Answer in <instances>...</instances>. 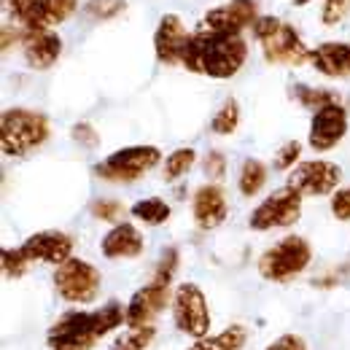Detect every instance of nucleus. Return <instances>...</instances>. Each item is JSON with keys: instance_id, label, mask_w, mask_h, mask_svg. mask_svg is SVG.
I'll return each mask as SVG.
<instances>
[{"instance_id": "f257e3e1", "label": "nucleus", "mask_w": 350, "mask_h": 350, "mask_svg": "<svg viewBox=\"0 0 350 350\" xmlns=\"http://www.w3.org/2000/svg\"><path fill=\"white\" fill-rule=\"evenodd\" d=\"M127 323V307L108 302L100 310H68L46 334L49 350H92L103 337Z\"/></svg>"}, {"instance_id": "f03ea898", "label": "nucleus", "mask_w": 350, "mask_h": 350, "mask_svg": "<svg viewBox=\"0 0 350 350\" xmlns=\"http://www.w3.org/2000/svg\"><path fill=\"white\" fill-rule=\"evenodd\" d=\"M245 59H248V44L243 36L213 33V30L200 27L186 46L180 65L191 73L224 81V79L237 76Z\"/></svg>"}, {"instance_id": "7ed1b4c3", "label": "nucleus", "mask_w": 350, "mask_h": 350, "mask_svg": "<svg viewBox=\"0 0 350 350\" xmlns=\"http://www.w3.org/2000/svg\"><path fill=\"white\" fill-rule=\"evenodd\" d=\"M49 140V119L30 108H5L0 116V146L5 157H27Z\"/></svg>"}, {"instance_id": "20e7f679", "label": "nucleus", "mask_w": 350, "mask_h": 350, "mask_svg": "<svg viewBox=\"0 0 350 350\" xmlns=\"http://www.w3.org/2000/svg\"><path fill=\"white\" fill-rule=\"evenodd\" d=\"M254 38L259 41L264 59L272 65H305L310 62V49L294 25L278 19V16H259L251 27Z\"/></svg>"}, {"instance_id": "39448f33", "label": "nucleus", "mask_w": 350, "mask_h": 350, "mask_svg": "<svg viewBox=\"0 0 350 350\" xmlns=\"http://www.w3.org/2000/svg\"><path fill=\"white\" fill-rule=\"evenodd\" d=\"M312 262V248L305 237L286 234L272 248H267L259 256V275L272 283H288L297 275H302Z\"/></svg>"}, {"instance_id": "423d86ee", "label": "nucleus", "mask_w": 350, "mask_h": 350, "mask_svg": "<svg viewBox=\"0 0 350 350\" xmlns=\"http://www.w3.org/2000/svg\"><path fill=\"white\" fill-rule=\"evenodd\" d=\"M103 288V275L94 264L84 259H68L54 269V291L59 299L70 305H92L100 297Z\"/></svg>"}, {"instance_id": "0eeeda50", "label": "nucleus", "mask_w": 350, "mask_h": 350, "mask_svg": "<svg viewBox=\"0 0 350 350\" xmlns=\"http://www.w3.org/2000/svg\"><path fill=\"white\" fill-rule=\"evenodd\" d=\"M159 162H162V151L157 146H127L105 157L100 165H94V175L108 183H132L151 173Z\"/></svg>"}, {"instance_id": "6e6552de", "label": "nucleus", "mask_w": 350, "mask_h": 350, "mask_svg": "<svg viewBox=\"0 0 350 350\" xmlns=\"http://www.w3.org/2000/svg\"><path fill=\"white\" fill-rule=\"evenodd\" d=\"M302 194L291 186H283L278 191H272L269 197H264L262 202L251 211L248 226L254 232H269V229H286L294 226L302 219Z\"/></svg>"}, {"instance_id": "1a4fd4ad", "label": "nucleus", "mask_w": 350, "mask_h": 350, "mask_svg": "<svg viewBox=\"0 0 350 350\" xmlns=\"http://www.w3.org/2000/svg\"><path fill=\"white\" fill-rule=\"evenodd\" d=\"M173 321L178 332L194 340L211 334V305L197 283H180L173 291Z\"/></svg>"}, {"instance_id": "9d476101", "label": "nucleus", "mask_w": 350, "mask_h": 350, "mask_svg": "<svg viewBox=\"0 0 350 350\" xmlns=\"http://www.w3.org/2000/svg\"><path fill=\"white\" fill-rule=\"evenodd\" d=\"M340 180H342L340 165L329 159H310V162H299L294 170H288L286 186L297 189L302 197H326L340 189Z\"/></svg>"}, {"instance_id": "9b49d317", "label": "nucleus", "mask_w": 350, "mask_h": 350, "mask_svg": "<svg viewBox=\"0 0 350 350\" xmlns=\"http://www.w3.org/2000/svg\"><path fill=\"white\" fill-rule=\"evenodd\" d=\"M348 111L345 105L337 100V103H329L318 111H312V122H310V132H307V143L312 151L323 154V151H332L342 143V137L348 135Z\"/></svg>"}, {"instance_id": "f8f14e48", "label": "nucleus", "mask_w": 350, "mask_h": 350, "mask_svg": "<svg viewBox=\"0 0 350 350\" xmlns=\"http://www.w3.org/2000/svg\"><path fill=\"white\" fill-rule=\"evenodd\" d=\"M173 307V291L165 283L151 280L148 286L137 288L127 302V329H143V326H154V321Z\"/></svg>"}, {"instance_id": "ddd939ff", "label": "nucleus", "mask_w": 350, "mask_h": 350, "mask_svg": "<svg viewBox=\"0 0 350 350\" xmlns=\"http://www.w3.org/2000/svg\"><path fill=\"white\" fill-rule=\"evenodd\" d=\"M259 19L256 0H229L224 5L211 8L202 16V27L213 33H229V36H243L245 27H254Z\"/></svg>"}, {"instance_id": "4468645a", "label": "nucleus", "mask_w": 350, "mask_h": 350, "mask_svg": "<svg viewBox=\"0 0 350 350\" xmlns=\"http://www.w3.org/2000/svg\"><path fill=\"white\" fill-rule=\"evenodd\" d=\"M19 248L25 251V256H27L30 262H44V264L59 267V264H65L68 259H73L76 243H73V237L65 234V232L46 229V232L30 234Z\"/></svg>"}, {"instance_id": "2eb2a0df", "label": "nucleus", "mask_w": 350, "mask_h": 350, "mask_svg": "<svg viewBox=\"0 0 350 350\" xmlns=\"http://www.w3.org/2000/svg\"><path fill=\"white\" fill-rule=\"evenodd\" d=\"M194 33H189L180 22V16L175 14H165L157 25V33H154V51H157V59L165 62V65H180L183 59V51L191 41Z\"/></svg>"}, {"instance_id": "dca6fc26", "label": "nucleus", "mask_w": 350, "mask_h": 350, "mask_svg": "<svg viewBox=\"0 0 350 350\" xmlns=\"http://www.w3.org/2000/svg\"><path fill=\"white\" fill-rule=\"evenodd\" d=\"M22 54L27 68L49 70L62 54V38L49 27H30L22 36Z\"/></svg>"}, {"instance_id": "f3484780", "label": "nucleus", "mask_w": 350, "mask_h": 350, "mask_svg": "<svg viewBox=\"0 0 350 350\" xmlns=\"http://www.w3.org/2000/svg\"><path fill=\"white\" fill-rule=\"evenodd\" d=\"M191 216L200 229H216L229 216V202L219 183H205L191 197Z\"/></svg>"}, {"instance_id": "a211bd4d", "label": "nucleus", "mask_w": 350, "mask_h": 350, "mask_svg": "<svg viewBox=\"0 0 350 350\" xmlns=\"http://www.w3.org/2000/svg\"><path fill=\"white\" fill-rule=\"evenodd\" d=\"M146 248L143 234L137 232L135 224H113L111 232H105V237L100 240V251L105 259H137Z\"/></svg>"}, {"instance_id": "6ab92c4d", "label": "nucleus", "mask_w": 350, "mask_h": 350, "mask_svg": "<svg viewBox=\"0 0 350 350\" xmlns=\"http://www.w3.org/2000/svg\"><path fill=\"white\" fill-rule=\"evenodd\" d=\"M310 65L326 79L350 76V41H326L310 49Z\"/></svg>"}, {"instance_id": "aec40b11", "label": "nucleus", "mask_w": 350, "mask_h": 350, "mask_svg": "<svg viewBox=\"0 0 350 350\" xmlns=\"http://www.w3.org/2000/svg\"><path fill=\"white\" fill-rule=\"evenodd\" d=\"M3 3H5V11L22 25V30H30V27L51 30L54 0H3Z\"/></svg>"}, {"instance_id": "412c9836", "label": "nucleus", "mask_w": 350, "mask_h": 350, "mask_svg": "<svg viewBox=\"0 0 350 350\" xmlns=\"http://www.w3.org/2000/svg\"><path fill=\"white\" fill-rule=\"evenodd\" d=\"M245 337H248L245 329L240 323H232L219 334H208V337L194 340V345L189 350H240L245 345Z\"/></svg>"}, {"instance_id": "4be33fe9", "label": "nucleus", "mask_w": 350, "mask_h": 350, "mask_svg": "<svg viewBox=\"0 0 350 350\" xmlns=\"http://www.w3.org/2000/svg\"><path fill=\"white\" fill-rule=\"evenodd\" d=\"M132 219L140 221V224H148V226H162L165 221H170L173 216V208L162 200V197H146V200H137L130 208Z\"/></svg>"}, {"instance_id": "5701e85b", "label": "nucleus", "mask_w": 350, "mask_h": 350, "mask_svg": "<svg viewBox=\"0 0 350 350\" xmlns=\"http://www.w3.org/2000/svg\"><path fill=\"white\" fill-rule=\"evenodd\" d=\"M267 183V165L259 159H245L240 175H237V189L243 197H256Z\"/></svg>"}, {"instance_id": "b1692460", "label": "nucleus", "mask_w": 350, "mask_h": 350, "mask_svg": "<svg viewBox=\"0 0 350 350\" xmlns=\"http://www.w3.org/2000/svg\"><path fill=\"white\" fill-rule=\"evenodd\" d=\"M197 162V151L191 146H183V148H175L165 157V167H162V175L165 180H178L189 173Z\"/></svg>"}, {"instance_id": "393cba45", "label": "nucleus", "mask_w": 350, "mask_h": 350, "mask_svg": "<svg viewBox=\"0 0 350 350\" xmlns=\"http://www.w3.org/2000/svg\"><path fill=\"white\" fill-rule=\"evenodd\" d=\"M240 127V105H237V100H224L221 103V108L213 113V119H211V132L213 135H232V132H237Z\"/></svg>"}, {"instance_id": "a878e982", "label": "nucleus", "mask_w": 350, "mask_h": 350, "mask_svg": "<svg viewBox=\"0 0 350 350\" xmlns=\"http://www.w3.org/2000/svg\"><path fill=\"white\" fill-rule=\"evenodd\" d=\"M294 97H297L305 108H312V111H318V108H323V105L340 100V97H337L334 92H329V89L307 87V84H297V87H294Z\"/></svg>"}, {"instance_id": "bb28decb", "label": "nucleus", "mask_w": 350, "mask_h": 350, "mask_svg": "<svg viewBox=\"0 0 350 350\" xmlns=\"http://www.w3.org/2000/svg\"><path fill=\"white\" fill-rule=\"evenodd\" d=\"M124 8H127V0H87L84 3L87 16L97 19V22L116 19L119 14H124Z\"/></svg>"}, {"instance_id": "cd10ccee", "label": "nucleus", "mask_w": 350, "mask_h": 350, "mask_svg": "<svg viewBox=\"0 0 350 350\" xmlns=\"http://www.w3.org/2000/svg\"><path fill=\"white\" fill-rule=\"evenodd\" d=\"M0 262H3V272L5 278H22L27 269H30V259L25 256L22 248H3L0 254Z\"/></svg>"}, {"instance_id": "c85d7f7f", "label": "nucleus", "mask_w": 350, "mask_h": 350, "mask_svg": "<svg viewBox=\"0 0 350 350\" xmlns=\"http://www.w3.org/2000/svg\"><path fill=\"white\" fill-rule=\"evenodd\" d=\"M299 157H302V143L288 140V143H283V146L278 148L272 165H275V170H294V167L299 165Z\"/></svg>"}, {"instance_id": "c756f323", "label": "nucleus", "mask_w": 350, "mask_h": 350, "mask_svg": "<svg viewBox=\"0 0 350 350\" xmlns=\"http://www.w3.org/2000/svg\"><path fill=\"white\" fill-rule=\"evenodd\" d=\"M178 264H180L178 251H175V248H167V251L159 256V264H157V269H154V280L170 286L175 278V272H178Z\"/></svg>"}, {"instance_id": "7c9ffc66", "label": "nucleus", "mask_w": 350, "mask_h": 350, "mask_svg": "<svg viewBox=\"0 0 350 350\" xmlns=\"http://www.w3.org/2000/svg\"><path fill=\"white\" fill-rule=\"evenodd\" d=\"M92 216L100 221H108V224H119L124 216V208L116 200H97V202H92Z\"/></svg>"}, {"instance_id": "2f4dec72", "label": "nucleus", "mask_w": 350, "mask_h": 350, "mask_svg": "<svg viewBox=\"0 0 350 350\" xmlns=\"http://www.w3.org/2000/svg\"><path fill=\"white\" fill-rule=\"evenodd\" d=\"M348 14H350V0H323V8H321L323 25L334 27V25H340Z\"/></svg>"}, {"instance_id": "473e14b6", "label": "nucleus", "mask_w": 350, "mask_h": 350, "mask_svg": "<svg viewBox=\"0 0 350 350\" xmlns=\"http://www.w3.org/2000/svg\"><path fill=\"white\" fill-rule=\"evenodd\" d=\"M70 137H73L79 146H84V148H97V146H100V132L94 130L89 122H79V124H73Z\"/></svg>"}, {"instance_id": "72a5a7b5", "label": "nucleus", "mask_w": 350, "mask_h": 350, "mask_svg": "<svg viewBox=\"0 0 350 350\" xmlns=\"http://www.w3.org/2000/svg\"><path fill=\"white\" fill-rule=\"evenodd\" d=\"M332 216L337 221H350V186L332 194Z\"/></svg>"}, {"instance_id": "f704fd0d", "label": "nucleus", "mask_w": 350, "mask_h": 350, "mask_svg": "<svg viewBox=\"0 0 350 350\" xmlns=\"http://www.w3.org/2000/svg\"><path fill=\"white\" fill-rule=\"evenodd\" d=\"M205 175L208 178H213V180H221L224 173H226V159H224V154L221 151H211L208 157H205Z\"/></svg>"}, {"instance_id": "c9c22d12", "label": "nucleus", "mask_w": 350, "mask_h": 350, "mask_svg": "<svg viewBox=\"0 0 350 350\" xmlns=\"http://www.w3.org/2000/svg\"><path fill=\"white\" fill-rule=\"evenodd\" d=\"M264 350H307V342L305 337H299V334H280Z\"/></svg>"}, {"instance_id": "e433bc0d", "label": "nucleus", "mask_w": 350, "mask_h": 350, "mask_svg": "<svg viewBox=\"0 0 350 350\" xmlns=\"http://www.w3.org/2000/svg\"><path fill=\"white\" fill-rule=\"evenodd\" d=\"M113 350H135V348H132V345L127 342V340H122V342H119V345H116Z\"/></svg>"}, {"instance_id": "4c0bfd02", "label": "nucleus", "mask_w": 350, "mask_h": 350, "mask_svg": "<svg viewBox=\"0 0 350 350\" xmlns=\"http://www.w3.org/2000/svg\"><path fill=\"white\" fill-rule=\"evenodd\" d=\"M310 0H294V5H307Z\"/></svg>"}]
</instances>
